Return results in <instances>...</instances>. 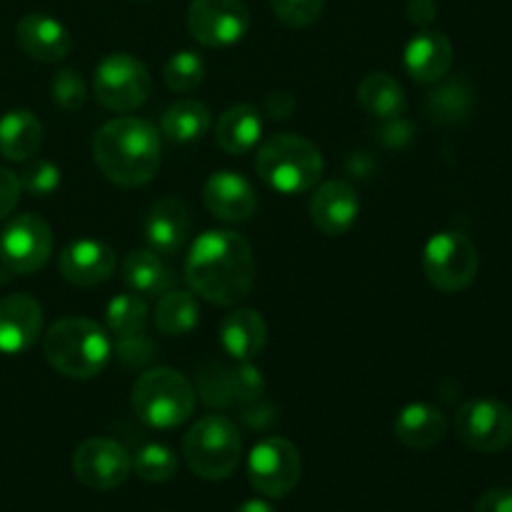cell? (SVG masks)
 <instances>
[{
	"label": "cell",
	"mask_w": 512,
	"mask_h": 512,
	"mask_svg": "<svg viewBox=\"0 0 512 512\" xmlns=\"http://www.w3.org/2000/svg\"><path fill=\"white\" fill-rule=\"evenodd\" d=\"M145 323H148V303L143 295L123 293L115 295L108 303L105 325H108V333L118 340L145 333Z\"/></svg>",
	"instance_id": "cell-30"
},
{
	"label": "cell",
	"mask_w": 512,
	"mask_h": 512,
	"mask_svg": "<svg viewBox=\"0 0 512 512\" xmlns=\"http://www.w3.org/2000/svg\"><path fill=\"white\" fill-rule=\"evenodd\" d=\"M358 103L378 120H398L405 110V90L390 73H370L358 85Z\"/></svg>",
	"instance_id": "cell-26"
},
{
	"label": "cell",
	"mask_w": 512,
	"mask_h": 512,
	"mask_svg": "<svg viewBox=\"0 0 512 512\" xmlns=\"http://www.w3.org/2000/svg\"><path fill=\"white\" fill-rule=\"evenodd\" d=\"M150 85L148 68L130 53L105 55L95 68V100L113 113L138 110L148 100Z\"/></svg>",
	"instance_id": "cell-8"
},
{
	"label": "cell",
	"mask_w": 512,
	"mask_h": 512,
	"mask_svg": "<svg viewBox=\"0 0 512 512\" xmlns=\"http://www.w3.org/2000/svg\"><path fill=\"white\" fill-rule=\"evenodd\" d=\"M43 145V123L30 110H10L0 118V155L8 160L35 158Z\"/></svg>",
	"instance_id": "cell-25"
},
{
	"label": "cell",
	"mask_w": 512,
	"mask_h": 512,
	"mask_svg": "<svg viewBox=\"0 0 512 512\" xmlns=\"http://www.w3.org/2000/svg\"><path fill=\"white\" fill-rule=\"evenodd\" d=\"M473 512H512V490L510 488L488 490V493L480 495Z\"/></svg>",
	"instance_id": "cell-39"
},
{
	"label": "cell",
	"mask_w": 512,
	"mask_h": 512,
	"mask_svg": "<svg viewBox=\"0 0 512 512\" xmlns=\"http://www.w3.org/2000/svg\"><path fill=\"white\" fill-rule=\"evenodd\" d=\"M163 78L175 93H193L205 80V60L195 50H180L165 63Z\"/></svg>",
	"instance_id": "cell-32"
},
{
	"label": "cell",
	"mask_w": 512,
	"mask_h": 512,
	"mask_svg": "<svg viewBox=\"0 0 512 512\" xmlns=\"http://www.w3.org/2000/svg\"><path fill=\"white\" fill-rule=\"evenodd\" d=\"M123 283L128 285L130 293H138L143 298H155V295H163L165 290H170L173 285V270L163 263V255L153 253V250H133L130 255H125L123 268Z\"/></svg>",
	"instance_id": "cell-23"
},
{
	"label": "cell",
	"mask_w": 512,
	"mask_h": 512,
	"mask_svg": "<svg viewBox=\"0 0 512 512\" xmlns=\"http://www.w3.org/2000/svg\"><path fill=\"white\" fill-rule=\"evenodd\" d=\"M225 385H228L230 398H238V400H255L258 395H263V388H265L263 375L248 363H243L240 368H235L233 373H228Z\"/></svg>",
	"instance_id": "cell-36"
},
{
	"label": "cell",
	"mask_w": 512,
	"mask_h": 512,
	"mask_svg": "<svg viewBox=\"0 0 512 512\" xmlns=\"http://www.w3.org/2000/svg\"><path fill=\"white\" fill-rule=\"evenodd\" d=\"M325 0H270L275 18L290 28H308L323 13Z\"/></svg>",
	"instance_id": "cell-35"
},
{
	"label": "cell",
	"mask_w": 512,
	"mask_h": 512,
	"mask_svg": "<svg viewBox=\"0 0 512 512\" xmlns=\"http://www.w3.org/2000/svg\"><path fill=\"white\" fill-rule=\"evenodd\" d=\"M393 433L405 448L430 450L443 443L445 435H448V418L435 405L413 403L400 410L398 418H395Z\"/></svg>",
	"instance_id": "cell-21"
},
{
	"label": "cell",
	"mask_w": 512,
	"mask_h": 512,
	"mask_svg": "<svg viewBox=\"0 0 512 512\" xmlns=\"http://www.w3.org/2000/svg\"><path fill=\"white\" fill-rule=\"evenodd\" d=\"M480 268L473 240L455 230L433 235L423 250V270L428 283L440 293H460L475 280Z\"/></svg>",
	"instance_id": "cell-7"
},
{
	"label": "cell",
	"mask_w": 512,
	"mask_h": 512,
	"mask_svg": "<svg viewBox=\"0 0 512 512\" xmlns=\"http://www.w3.org/2000/svg\"><path fill=\"white\" fill-rule=\"evenodd\" d=\"M50 95H53V100L60 108L68 110V113H75L88 100V88H85V80L80 78L78 70L63 68L55 73L53 83H50Z\"/></svg>",
	"instance_id": "cell-34"
},
{
	"label": "cell",
	"mask_w": 512,
	"mask_h": 512,
	"mask_svg": "<svg viewBox=\"0 0 512 512\" xmlns=\"http://www.w3.org/2000/svg\"><path fill=\"white\" fill-rule=\"evenodd\" d=\"M473 105H475V93L470 88L468 80H450V83L440 85L438 90L428 95L425 100V108H428V115L438 123L445 125H455L460 120L468 118L473 113Z\"/></svg>",
	"instance_id": "cell-29"
},
{
	"label": "cell",
	"mask_w": 512,
	"mask_h": 512,
	"mask_svg": "<svg viewBox=\"0 0 512 512\" xmlns=\"http://www.w3.org/2000/svg\"><path fill=\"white\" fill-rule=\"evenodd\" d=\"M20 178V188L33 198H48L60 185V168L45 158H30L25 163Z\"/></svg>",
	"instance_id": "cell-33"
},
{
	"label": "cell",
	"mask_w": 512,
	"mask_h": 512,
	"mask_svg": "<svg viewBox=\"0 0 512 512\" xmlns=\"http://www.w3.org/2000/svg\"><path fill=\"white\" fill-rule=\"evenodd\" d=\"M20 193H23V188H20L18 175L0 165V220H5L13 213L20 200Z\"/></svg>",
	"instance_id": "cell-38"
},
{
	"label": "cell",
	"mask_w": 512,
	"mask_h": 512,
	"mask_svg": "<svg viewBox=\"0 0 512 512\" xmlns=\"http://www.w3.org/2000/svg\"><path fill=\"white\" fill-rule=\"evenodd\" d=\"M258 178L283 195L308 193L323 178V155L308 138L278 133L265 140L255 155Z\"/></svg>",
	"instance_id": "cell-4"
},
{
	"label": "cell",
	"mask_w": 512,
	"mask_h": 512,
	"mask_svg": "<svg viewBox=\"0 0 512 512\" xmlns=\"http://www.w3.org/2000/svg\"><path fill=\"white\" fill-rule=\"evenodd\" d=\"M160 130L173 143H195L210 130V110L200 100L185 98L170 105L160 118Z\"/></svg>",
	"instance_id": "cell-27"
},
{
	"label": "cell",
	"mask_w": 512,
	"mask_h": 512,
	"mask_svg": "<svg viewBox=\"0 0 512 512\" xmlns=\"http://www.w3.org/2000/svg\"><path fill=\"white\" fill-rule=\"evenodd\" d=\"M235 512H278V510H275L268 500L253 498V500H245V503H240Z\"/></svg>",
	"instance_id": "cell-42"
},
{
	"label": "cell",
	"mask_w": 512,
	"mask_h": 512,
	"mask_svg": "<svg viewBox=\"0 0 512 512\" xmlns=\"http://www.w3.org/2000/svg\"><path fill=\"white\" fill-rule=\"evenodd\" d=\"M255 280L253 248L233 230H205L190 245L185 258V283L213 305L240 303Z\"/></svg>",
	"instance_id": "cell-1"
},
{
	"label": "cell",
	"mask_w": 512,
	"mask_h": 512,
	"mask_svg": "<svg viewBox=\"0 0 512 512\" xmlns=\"http://www.w3.org/2000/svg\"><path fill=\"white\" fill-rule=\"evenodd\" d=\"M115 350H118V358L123 360L125 365H130V368H140V365L150 363V358H153L155 353V345L148 335L140 333V335H130V338H120L118 348Z\"/></svg>",
	"instance_id": "cell-37"
},
{
	"label": "cell",
	"mask_w": 512,
	"mask_h": 512,
	"mask_svg": "<svg viewBox=\"0 0 512 512\" xmlns=\"http://www.w3.org/2000/svg\"><path fill=\"white\" fill-rule=\"evenodd\" d=\"M203 203L218 220L238 225L253 218L255 210H258V195L240 173L218 170L205 183Z\"/></svg>",
	"instance_id": "cell-15"
},
{
	"label": "cell",
	"mask_w": 512,
	"mask_h": 512,
	"mask_svg": "<svg viewBox=\"0 0 512 512\" xmlns=\"http://www.w3.org/2000/svg\"><path fill=\"white\" fill-rule=\"evenodd\" d=\"M198 300L188 290H165L155 305V328L160 335L180 338L198 325Z\"/></svg>",
	"instance_id": "cell-28"
},
{
	"label": "cell",
	"mask_w": 512,
	"mask_h": 512,
	"mask_svg": "<svg viewBox=\"0 0 512 512\" xmlns=\"http://www.w3.org/2000/svg\"><path fill=\"white\" fill-rule=\"evenodd\" d=\"M43 333V308L25 293L0 298V353L20 355Z\"/></svg>",
	"instance_id": "cell-14"
},
{
	"label": "cell",
	"mask_w": 512,
	"mask_h": 512,
	"mask_svg": "<svg viewBox=\"0 0 512 512\" xmlns=\"http://www.w3.org/2000/svg\"><path fill=\"white\" fill-rule=\"evenodd\" d=\"M15 40L28 58L38 63H60L70 53L68 28L45 13H30L15 25Z\"/></svg>",
	"instance_id": "cell-18"
},
{
	"label": "cell",
	"mask_w": 512,
	"mask_h": 512,
	"mask_svg": "<svg viewBox=\"0 0 512 512\" xmlns=\"http://www.w3.org/2000/svg\"><path fill=\"white\" fill-rule=\"evenodd\" d=\"M408 18L420 28H428L435 18H438V3L435 0H410L408 3Z\"/></svg>",
	"instance_id": "cell-40"
},
{
	"label": "cell",
	"mask_w": 512,
	"mask_h": 512,
	"mask_svg": "<svg viewBox=\"0 0 512 512\" xmlns=\"http://www.w3.org/2000/svg\"><path fill=\"white\" fill-rule=\"evenodd\" d=\"M58 270L75 288H95L113 275L115 253L110 245L100 243V240H73L60 253Z\"/></svg>",
	"instance_id": "cell-17"
},
{
	"label": "cell",
	"mask_w": 512,
	"mask_h": 512,
	"mask_svg": "<svg viewBox=\"0 0 512 512\" xmlns=\"http://www.w3.org/2000/svg\"><path fill=\"white\" fill-rule=\"evenodd\" d=\"M360 213L358 193L350 183L343 180H328L318 185L310 198V220L323 235L338 238L355 225Z\"/></svg>",
	"instance_id": "cell-16"
},
{
	"label": "cell",
	"mask_w": 512,
	"mask_h": 512,
	"mask_svg": "<svg viewBox=\"0 0 512 512\" xmlns=\"http://www.w3.org/2000/svg\"><path fill=\"white\" fill-rule=\"evenodd\" d=\"M190 233L188 208L180 198H160L145 218V243L153 253L173 258L183 250Z\"/></svg>",
	"instance_id": "cell-19"
},
{
	"label": "cell",
	"mask_w": 512,
	"mask_h": 512,
	"mask_svg": "<svg viewBox=\"0 0 512 512\" xmlns=\"http://www.w3.org/2000/svg\"><path fill=\"white\" fill-rule=\"evenodd\" d=\"M405 70L418 83H438L453 65V45L440 30H420L405 45Z\"/></svg>",
	"instance_id": "cell-20"
},
{
	"label": "cell",
	"mask_w": 512,
	"mask_h": 512,
	"mask_svg": "<svg viewBox=\"0 0 512 512\" xmlns=\"http://www.w3.org/2000/svg\"><path fill=\"white\" fill-rule=\"evenodd\" d=\"M133 473V458L110 438H88L75 448L73 475L90 490H115Z\"/></svg>",
	"instance_id": "cell-13"
},
{
	"label": "cell",
	"mask_w": 512,
	"mask_h": 512,
	"mask_svg": "<svg viewBox=\"0 0 512 512\" xmlns=\"http://www.w3.org/2000/svg\"><path fill=\"white\" fill-rule=\"evenodd\" d=\"M93 160L110 183L143 188L160 168L158 130L133 115L108 120L93 138Z\"/></svg>",
	"instance_id": "cell-2"
},
{
	"label": "cell",
	"mask_w": 512,
	"mask_h": 512,
	"mask_svg": "<svg viewBox=\"0 0 512 512\" xmlns=\"http://www.w3.org/2000/svg\"><path fill=\"white\" fill-rule=\"evenodd\" d=\"M53 253V230L40 215H15L0 233V265L13 275L43 268Z\"/></svg>",
	"instance_id": "cell-11"
},
{
	"label": "cell",
	"mask_w": 512,
	"mask_h": 512,
	"mask_svg": "<svg viewBox=\"0 0 512 512\" xmlns=\"http://www.w3.org/2000/svg\"><path fill=\"white\" fill-rule=\"evenodd\" d=\"M220 343L225 353L233 355L240 363L258 358L268 343V325L258 310L238 308L228 313L220 323Z\"/></svg>",
	"instance_id": "cell-22"
},
{
	"label": "cell",
	"mask_w": 512,
	"mask_h": 512,
	"mask_svg": "<svg viewBox=\"0 0 512 512\" xmlns=\"http://www.w3.org/2000/svg\"><path fill=\"white\" fill-rule=\"evenodd\" d=\"M133 410L150 428H178V425L188 423L193 415L195 388L178 370H145L133 385Z\"/></svg>",
	"instance_id": "cell-5"
},
{
	"label": "cell",
	"mask_w": 512,
	"mask_h": 512,
	"mask_svg": "<svg viewBox=\"0 0 512 512\" xmlns=\"http://www.w3.org/2000/svg\"><path fill=\"white\" fill-rule=\"evenodd\" d=\"M303 475L298 448L285 438H265L250 450L248 480L265 498H285L293 493Z\"/></svg>",
	"instance_id": "cell-9"
},
{
	"label": "cell",
	"mask_w": 512,
	"mask_h": 512,
	"mask_svg": "<svg viewBox=\"0 0 512 512\" xmlns=\"http://www.w3.org/2000/svg\"><path fill=\"white\" fill-rule=\"evenodd\" d=\"M250 10L243 0H193L188 8V30L205 48H228L245 38Z\"/></svg>",
	"instance_id": "cell-12"
},
{
	"label": "cell",
	"mask_w": 512,
	"mask_h": 512,
	"mask_svg": "<svg viewBox=\"0 0 512 512\" xmlns=\"http://www.w3.org/2000/svg\"><path fill=\"white\" fill-rule=\"evenodd\" d=\"M295 108V100L290 93H283V90H278V93H270L268 100H265V110H268V115H273V118L283 120L288 118L290 110Z\"/></svg>",
	"instance_id": "cell-41"
},
{
	"label": "cell",
	"mask_w": 512,
	"mask_h": 512,
	"mask_svg": "<svg viewBox=\"0 0 512 512\" xmlns=\"http://www.w3.org/2000/svg\"><path fill=\"white\" fill-rule=\"evenodd\" d=\"M455 435L475 453H500L512 445V408L493 398L468 400L455 415Z\"/></svg>",
	"instance_id": "cell-10"
},
{
	"label": "cell",
	"mask_w": 512,
	"mask_h": 512,
	"mask_svg": "<svg viewBox=\"0 0 512 512\" xmlns=\"http://www.w3.org/2000/svg\"><path fill=\"white\" fill-rule=\"evenodd\" d=\"M133 470L145 483H168L178 473V458L173 450L163 443H145L135 453Z\"/></svg>",
	"instance_id": "cell-31"
},
{
	"label": "cell",
	"mask_w": 512,
	"mask_h": 512,
	"mask_svg": "<svg viewBox=\"0 0 512 512\" xmlns=\"http://www.w3.org/2000/svg\"><path fill=\"white\" fill-rule=\"evenodd\" d=\"M43 350L55 373L73 380H90L105 370L113 345L103 325L80 315H68L50 325Z\"/></svg>",
	"instance_id": "cell-3"
},
{
	"label": "cell",
	"mask_w": 512,
	"mask_h": 512,
	"mask_svg": "<svg viewBox=\"0 0 512 512\" xmlns=\"http://www.w3.org/2000/svg\"><path fill=\"white\" fill-rule=\"evenodd\" d=\"M263 120L253 105H233L215 123V143L230 155H245L258 145Z\"/></svg>",
	"instance_id": "cell-24"
},
{
	"label": "cell",
	"mask_w": 512,
	"mask_h": 512,
	"mask_svg": "<svg viewBox=\"0 0 512 512\" xmlns=\"http://www.w3.org/2000/svg\"><path fill=\"white\" fill-rule=\"evenodd\" d=\"M188 468L203 480H225L235 473L243 455V438L225 415H205L183 438Z\"/></svg>",
	"instance_id": "cell-6"
}]
</instances>
